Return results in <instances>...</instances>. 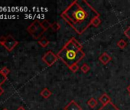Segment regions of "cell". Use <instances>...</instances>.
<instances>
[{
  "mask_svg": "<svg viewBox=\"0 0 130 110\" xmlns=\"http://www.w3.org/2000/svg\"><path fill=\"white\" fill-rule=\"evenodd\" d=\"M17 110H25V108L23 106H19V107L17 108Z\"/></svg>",
  "mask_w": 130,
  "mask_h": 110,
  "instance_id": "23",
  "label": "cell"
},
{
  "mask_svg": "<svg viewBox=\"0 0 130 110\" xmlns=\"http://www.w3.org/2000/svg\"><path fill=\"white\" fill-rule=\"evenodd\" d=\"M82 49L83 46L81 44L76 38H72L59 50L57 56L69 68L74 64H78L85 57V53Z\"/></svg>",
  "mask_w": 130,
  "mask_h": 110,
  "instance_id": "2",
  "label": "cell"
},
{
  "mask_svg": "<svg viewBox=\"0 0 130 110\" xmlns=\"http://www.w3.org/2000/svg\"><path fill=\"white\" fill-rule=\"evenodd\" d=\"M38 43L42 47H46L50 44V41H49L45 37H43V38H41L40 40L38 41Z\"/></svg>",
  "mask_w": 130,
  "mask_h": 110,
  "instance_id": "11",
  "label": "cell"
},
{
  "mask_svg": "<svg viewBox=\"0 0 130 110\" xmlns=\"http://www.w3.org/2000/svg\"><path fill=\"white\" fill-rule=\"evenodd\" d=\"M51 28L54 31H59L60 28V25L59 22H54V23H52V24L51 25Z\"/></svg>",
  "mask_w": 130,
  "mask_h": 110,
  "instance_id": "16",
  "label": "cell"
},
{
  "mask_svg": "<svg viewBox=\"0 0 130 110\" xmlns=\"http://www.w3.org/2000/svg\"><path fill=\"white\" fill-rule=\"evenodd\" d=\"M128 94H129V96H130V93H128Z\"/></svg>",
  "mask_w": 130,
  "mask_h": 110,
  "instance_id": "26",
  "label": "cell"
},
{
  "mask_svg": "<svg viewBox=\"0 0 130 110\" xmlns=\"http://www.w3.org/2000/svg\"><path fill=\"white\" fill-rule=\"evenodd\" d=\"M124 34L128 40H130V25L124 31Z\"/></svg>",
  "mask_w": 130,
  "mask_h": 110,
  "instance_id": "21",
  "label": "cell"
},
{
  "mask_svg": "<svg viewBox=\"0 0 130 110\" xmlns=\"http://www.w3.org/2000/svg\"><path fill=\"white\" fill-rule=\"evenodd\" d=\"M8 80L7 76H6L4 74L2 73V71L0 70V86H1L6 80Z\"/></svg>",
  "mask_w": 130,
  "mask_h": 110,
  "instance_id": "17",
  "label": "cell"
},
{
  "mask_svg": "<svg viewBox=\"0 0 130 110\" xmlns=\"http://www.w3.org/2000/svg\"><path fill=\"white\" fill-rule=\"evenodd\" d=\"M59 58H57V54H55L52 50H48L47 51L42 57V61L48 66L51 67L54 65L58 60Z\"/></svg>",
  "mask_w": 130,
  "mask_h": 110,
  "instance_id": "5",
  "label": "cell"
},
{
  "mask_svg": "<svg viewBox=\"0 0 130 110\" xmlns=\"http://www.w3.org/2000/svg\"><path fill=\"white\" fill-rule=\"evenodd\" d=\"M116 46L118 47H119L120 49H124L125 47H126L127 46V42L124 40V39H120L117 43H116Z\"/></svg>",
  "mask_w": 130,
  "mask_h": 110,
  "instance_id": "13",
  "label": "cell"
},
{
  "mask_svg": "<svg viewBox=\"0 0 130 110\" xmlns=\"http://www.w3.org/2000/svg\"><path fill=\"white\" fill-rule=\"evenodd\" d=\"M3 110H8L7 108H4V109H3Z\"/></svg>",
  "mask_w": 130,
  "mask_h": 110,
  "instance_id": "25",
  "label": "cell"
},
{
  "mask_svg": "<svg viewBox=\"0 0 130 110\" xmlns=\"http://www.w3.org/2000/svg\"><path fill=\"white\" fill-rule=\"evenodd\" d=\"M99 110H120L118 107H116L112 102L107 103L106 105H103Z\"/></svg>",
  "mask_w": 130,
  "mask_h": 110,
  "instance_id": "9",
  "label": "cell"
},
{
  "mask_svg": "<svg viewBox=\"0 0 130 110\" xmlns=\"http://www.w3.org/2000/svg\"><path fill=\"white\" fill-rule=\"evenodd\" d=\"M126 89H127V91L128 92V93H130V84L127 86V88H126Z\"/></svg>",
  "mask_w": 130,
  "mask_h": 110,
  "instance_id": "24",
  "label": "cell"
},
{
  "mask_svg": "<svg viewBox=\"0 0 130 110\" xmlns=\"http://www.w3.org/2000/svg\"><path fill=\"white\" fill-rule=\"evenodd\" d=\"M3 93H4V89L0 86V96H2Z\"/></svg>",
  "mask_w": 130,
  "mask_h": 110,
  "instance_id": "22",
  "label": "cell"
},
{
  "mask_svg": "<svg viewBox=\"0 0 130 110\" xmlns=\"http://www.w3.org/2000/svg\"><path fill=\"white\" fill-rule=\"evenodd\" d=\"M98 59L103 65H106L112 61V57L110 56V55H109L106 52H105L100 55Z\"/></svg>",
  "mask_w": 130,
  "mask_h": 110,
  "instance_id": "7",
  "label": "cell"
},
{
  "mask_svg": "<svg viewBox=\"0 0 130 110\" xmlns=\"http://www.w3.org/2000/svg\"><path fill=\"white\" fill-rule=\"evenodd\" d=\"M87 105H88L91 108H94L97 105V104H98L96 99L95 98H93V97L90 98V99L87 101Z\"/></svg>",
  "mask_w": 130,
  "mask_h": 110,
  "instance_id": "12",
  "label": "cell"
},
{
  "mask_svg": "<svg viewBox=\"0 0 130 110\" xmlns=\"http://www.w3.org/2000/svg\"><path fill=\"white\" fill-rule=\"evenodd\" d=\"M69 69L73 72V73H76L79 69H80V67L78 66V64H74V65H72L71 67H69Z\"/></svg>",
  "mask_w": 130,
  "mask_h": 110,
  "instance_id": "19",
  "label": "cell"
},
{
  "mask_svg": "<svg viewBox=\"0 0 130 110\" xmlns=\"http://www.w3.org/2000/svg\"><path fill=\"white\" fill-rule=\"evenodd\" d=\"M2 71V73L3 74H4L6 76H8L9 74H10V70L7 67H3L1 70H0Z\"/></svg>",
  "mask_w": 130,
  "mask_h": 110,
  "instance_id": "20",
  "label": "cell"
},
{
  "mask_svg": "<svg viewBox=\"0 0 130 110\" xmlns=\"http://www.w3.org/2000/svg\"><path fill=\"white\" fill-rule=\"evenodd\" d=\"M40 95H41L43 98H44V99H48V98L52 95V93H51V91L49 90L47 88H44V89L41 90V92L40 93Z\"/></svg>",
  "mask_w": 130,
  "mask_h": 110,
  "instance_id": "10",
  "label": "cell"
},
{
  "mask_svg": "<svg viewBox=\"0 0 130 110\" xmlns=\"http://www.w3.org/2000/svg\"><path fill=\"white\" fill-rule=\"evenodd\" d=\"M99 101H100V102L103 104V105H106L107 103L112 102V99H111V98L109 97V96L107 93H103L102 96L100 97Z\"/></svg>",
  "mask_w": 130,
  "mask_h": 110,
  "instance_id": "8",
  "label": "cell"
},
{
  "mask_svg": "<svg viewBox=\"0 0 130 110\" xmlns=\"http://www.w3.org/2000/svg\"><path fill=\"white\" fill-rule=\"evenodd\" d=\"M100 13L86 0H74L61 13L60 17L78 34H84Z\"/></svg>",
  "mask_w": 130,
  "mask_h": 110,
  "instance_id": "1",
  "label": "cell"
},
{
  "mask_svg": "<svg viewBox=\"0 0 130 110\" xmlns=\"http://www.w3.org/2000/svg\"><path fill=\"white\" fill-rule=\"evenodd\" d=\"M90 67L88 64H84L81 67H80V70L84 73V74H87L90 71Z\"/></svg>",
  "mask_w": 130,
  "mask_h": 110,
  "instance_id": "18",
  "label": "cell"
},
{
  "mask_svg": "<svg viewBox=\"0 0 130 110\" xmlns=\"http://www.w3.org/2000/svg\"><path fill=\"white\" fill-rule=\"evenodd\" d=\"M51 23L47 21V20H46V19H44V20H43L41 22V27L45 30V31H47L49 28H51Z\"/></svg>",
  "mask_w": 130,
  "mask_h": 110,
  "instance_id": "15",
  "label": "cell"
},
{
  "mask_svg": "<svg viewBox=\"0 0 130 110\" xmlns=\"http://www.w3.org/2000/svg\"><path fill=\"white\" fill-rule=\"evenodd\" d=\"M28 32L33 37L34 39L38 40L39 39L43 34L46 31L41 25V22L38 20L34 21L28 28H27Z\"/></svg>",
  "mask_w": 130,
  "mask_h": 110,
  "instance_id": "3",
  "label": "cell"
},
{
  "mask_svg": "<svg viewBox=\"0 0 130 110\" xmlns=\"http://www.w3.org/2000/svg\"><path fill=\"white\" fill-rule=\"evenodd\" d=\"M63 110H83L82 107L77 104L74 100H71L68 104L64 106Z\"/></svg>",
  "mask_w": 130,
  "mask_h": 110,
  "instance_id": "6",
  "label": "cell"
},
{
  "mask_svg": "<svg viewBox=\"0 0 130 110\" xmlns=\"http://www.w3.org/2000/svg\"><path fill=\"white\" fill-rule=\"evenodd\" d=\"M100 24H101V19H100V17L95 18V19L92 21V22H91V25H93V26L95 27V28L99 27V26L100 25Z\"/></svg>",
  "mask_w": 130,
  "mask_h": 110,
  "instance_id": "14",
  "label": "cell"
},
{
  "mask_svg": "<svg viewBox=\"0 0 130 110\" xmlns=\"http://www.w3.org/2000/svg\"><path fill=\"white\" fill-rule=\"evenodd\" d=\"M19 43V42L16 41L11 34L0 37V44L3 46L9 52H12Z\"/></svg>",
  "mask_w": 130,
  "mask_h": 110,
  "instance_id": "4",
  "label": "cell"
}]
</instances>
